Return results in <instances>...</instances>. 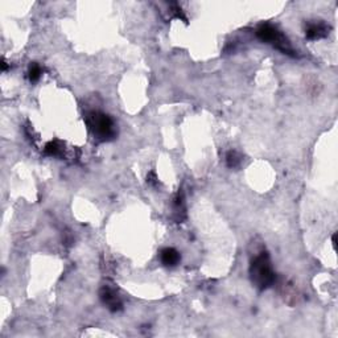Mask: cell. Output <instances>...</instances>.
Instances as JSON below:
<instances>
[{
  "mask_svg": "<svg viewBox=\"0 0 338 338\" xmlns=\"http://www.w3.org/2000/svg\"><path fill=\"white\" fill-rule=\"evenodd\" d=\"M250 277L252 284L260 291L267 290L276 281V275L271 264L268 252L262 251L254 258L250 266Z\"/></svg>",
  "mask_w": 338,
  "mask_h": 338,
  "instance_id": "cell-1",
  "label": "cell"
},
{
  "mask_svg": "<svg viewBox=\"0 0 338 338\" xmlns=\"http://www.w3.org/2000/svg\"><path fill=\"white\" fill-rule=\"evenodd\" d=\"M89 130L98 142H110L117 136L114 121L101 111H90L84 117Z\"/></svg>",
  "mask_w": 338,
  "mask_h": 338,
  "instance_id": "cell-2",
  "label": "cell"
},
{
  "mask_svg": "<svg viewBox=\"0 0 338 338\" xmlns=\"http://www.w3.org/2000/svg\"><path fill=\"white\" fill-rule=\"evenodd\" d=\"M257 36L263 42L271 44L276 49H279L280 52H283L284 54L295 55V50L291 45L290 40L287 39L276 26L271 25V24H262L257 30Z\"/></svg>",
  "mask_w": 338,
  "mask_h": 338,
  "instance_id": "cell-3",
  "label": "cell"
},
{
  "mask_svg": "<svg viewBox=\"0 0 338 338\" xmlns=\"http://www.w3.org/2000/svg\"><path fill=\"white\" fill-rule=\"evenodd\" d=\"M99 297H101L102 302L104 305L110 309L111 312H118L122 309V301L119 299L118 293L114 290H111L108 287H103L99 292Z\"/></svg>",
  "mask_w": 338,
  "mask_h": 338,
  "instance_id": "cell-4",
  "label": "cell"
},
{
  "mask_svg": "<svg viewBox=\"0 0 338 338\" xmlns=\"http://www.w3.org/2000/svg\"><path fill=\"white\" fill-rule=\"evenodd\" d=\"M329 33V26L324 23H311L308 24L305 30V35L309 40H319L325 37Z\"/></svg>",
  "mask_w": 338,
  "mask_h": 338,
  "instance_id": "cell-5",
  "label": "cell"
},
{
  "mask_svg": "<svg viewBox=\"0 0 338 338\" xmlns=\"http://www.w3.org/2000/svg\"><path fill=\"white\" fill-rule=\"evenodd\" d=\"M160 260H161V263L165 267H175L180 263L181 257H180L179 251L172 247H168L164 248V250L160 252Z\"/></svg>",
  "mask_w": 338,
  "mask_h": 338,
  "instance_id": "cell-6",
  "label": "cell"
},
{
  "mask_svg": "<svg viewBox=\"0 0 338 338\" xmlns=\"http://www.w3.org/2000/svg\"><path fill=\"white\" fill-rule=\"evenodd\" d=\"M44 153L48 156L60 157L62 155V146L59 142H49L44 148Z\"/></svg>",
  "mask_w": 338,
  "mask_h": 338,
  "instance_id": "cell-7",
  "label": "cell"
},
{
  "mask_svg": "<svg viewBox=\"0 0 338 338\" xmlns=\"http://www.w3.org/2000/svg\"><path fill=\"white\" fill-rule=\"evenodd\" d=\"M242 163V157L239 156V153L237 151H229L226 155V164L229 168H238Z\"/></svg>",
  "mask_w": 338,
  "mask_h": 338,
  "instance_id": "cell-8",
  "label": "cell"
},
{
  "mask_svg": "<svg viewBox=\"0 0 338 338\" xmlns=\"http://www.w3.org/2000/svg\"><path fill=\"white\" fill-rule=\"evenodd\" d=\"M41 74H42L41 66H40L39 64H36V62L31 64L30 69H28V77H30V81L37 82L40 79V77H41Z\"/></svg>",
  "mask_w": 338,
  "mask_h": 338,
  "instance_id": "cell-9",
  "label": "cell"
},
{
  "mask_svg": "<svg viewBox=\"0 0 338 338\" xmlns=\"http://www.w3.org/2000/svg\"><path fill=\"white\" fill-rule=\"evenodd\" d=\"M147 182H148V184H151V185H156V184H157L156 175H155L153 172H151L150 175L147 176Z\"/></svg>",
  "mask_w": 338,
  "mask_h": 338,
  "instance_id": "cell-10",
  "label": "cell"
}]
</instances>
